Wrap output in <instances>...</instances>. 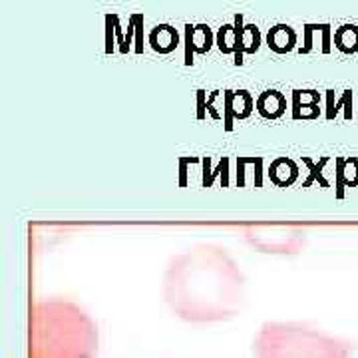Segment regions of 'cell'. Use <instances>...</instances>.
<instances>
[{"mask_svg": "<svg viewBox=\"0 0 358 358\" xmlns=\"http://www.w3.org/2000/svg\"><path fill=\"white\" fill-rule=\"evenodd\" d=\"M245 294L243 271L221 245H195L171 257L164 273L166 305L192 324L235 319L243 310Z\"/></svg>", "mask_w": 358, "mask_h": 358, "instance_id": "cell-1", "label": "cell"}, {"mask_svg": "<svg viewBox=\"0 0 358 358\" xmlns=\"http://www.w3.org/2000/svg\"><path fill=\"white\" fill-rule=\"evenodd\" d=\"M98 346V324L80 305L60 296L30 305L28 358H96Z\"/></svg>", "mask_w": 358, "mask_h": 358, "instance_id": "cell-2", "label": "cell"}, {"mask_svg": "<svg viewBox=\"0 0 358 358\" xmlns=\"http://www.w3.org/2000/svg\"><path fill=\"white\" fill-rule=\"evenodd\" d=\"M255 358H352V343L307 322L268 320L253 341Z\"/></svg>", "mask_w": 358, "mask_h": 358, "instance_id": "cell-3", "label": "cell"}, {"mask_svg": "<svg viewBox=\"0 0 358 358\" xmlns=\"http://www.w3.org/2000/svg\"><path fill=\"white\" fill-rule=\"evenodd\" d=\"M243 237L251 249L263 255L294 257L307 245V233L299 227H251Z\"/></svg>", "mask_w": 358, "mask_h": 358, "instance_id": "cell-4", "label": "cell"}, {"mask_svg": "<svg viewBox=\"0 0 358 358\" xmlns=\"http://www.w3.org/2000/svg\"><path fill=\"white\" fill-rule=\"evenodd\" d=\"M255 100L247 90H227L223 94V112H225V128L231 129L233 120H245L253 114Z\"/></svg>", "mask_w": 358, "mask_h": 358, "instance_id": "cell-5", "label": "cell"}, {"mask_svg": "<svg viewBox=\"0 0 358 358\" xmlns=\"http://www.w3.org/2000/svg\"><path fill=\"white\" fill-rule=\"evenodd\" d=\"M185 64L189 66L193 62V54H205L211 50L213 46V32L207 24L185 26Z\"/></svg>", "mask_w": 358, "mask_h": 358, "instance_id": "cell-6", "label": "cell"}, {"mask_svg": "<svg viewBox=\"0 0 358 358\" xmlns=\"http://www.w3.org/2000/svg\"><path fill=\"white\" fill-rule=\"evenodd\" d=\"M294 120H317L320 114V96L315 90H294L293 92Z\"/></svg>", "mask_w": 358, "mask_h": 358, "instance_id": "cell-7", "label": "cell"}, {"mask_svg": "<svg viewBox=\"0 0 358 358\" xmlns=\"http://www.w3.org/2000/svg\"><path fill=\"white\" fill-rule=\"evenodd\" d=\"M257 112L265 120H279L287 112V98L279 90H265L255 102Z\"/></svg>", "mask_w": 358, "mask_h": 358, "instance_id": "cell-8", "label": "cell"}, {"mask_svg": "<svg viewBox=\"0 0 358 358\" xmlns=\"http://www.w3.org/2000/svg\"><path fill=\"white\" fill-rule=\"evenodd\" d=\"M150 48L157 54H171L179 46L178 30L171 24H157L148 36Z\"/></svg>", "mask_w": 358, "mask_h": 358, "instance_id": "cell-9", "label": "cell"}, {"mask_svg": "<svg viewBox=\"0 0 358 358\" xmlns=\"http://www.w3.org/2000/svg\"><path fill=\"white\" fill-rule=\"evenodd\" d=\"M268 179L277 187H291L299 179V166L291 157H277L268 167Z\"/></svg>", "mask_w": 358, "mask_h": 358, "instance_id": "cell-10", "label": "cell"}, {"mask_svg": "<svg viewBox=\"0 0 358 358\" xmlns=\"http://www.w3.org/2000/svg\"><path fill=\"white\" fill-rule=\"evenodd\" d=\"M267 46L277 54H287L296 46V32L293 26L275 24L267 34Z\"/></svg>", "mask_w": 358, "mask_h": 358, "instance_id": "cell-11", "label": "cell"}, {"mask_svg": "<svg viewBox=\"0 0 358 358\" xmlns=\"http://www.w3.org/2000/svg\"><path fill=\"white\" fill-rule=\"evenodd\" d=\"M239 22V52L235 56V64H243L245 54H255L261 46V32L255 24L241 26V18H237Z\"/></svg>", "mask_w": 358, "mask_h": 358, "instance_id": "cell-12", "label": "cell"}, {"mask_svg": "<svg viewBox=\"0 0 358 358\" xmlns=\"http://www.w3.org/2000/svg\"><path fill=\"white\" fill-rule=\"evenodd\" d=\"M334 46L343 54H355L358 52V26L345 24L336 28L334 32Z\"/></svg>", "mask_w": 358, "mask_h": 358, "instance_id": "cell-13", "label": "cell"}, {"mask_svg": "<svg viewBox=\"0 0 358 358\" xmlns=\"http://www.w3.org/2000/svg\"><path fill=\"white\" fill-rule=\"evenodd\" d=\"M217 48L223 52V54H233V56H237V52H239V26L225 24L219 28Z\"/></svg>", "mask_w": 358, "mask_h": 358, "instance_id": "cell-14", "label": "cell"}]
</instances>
